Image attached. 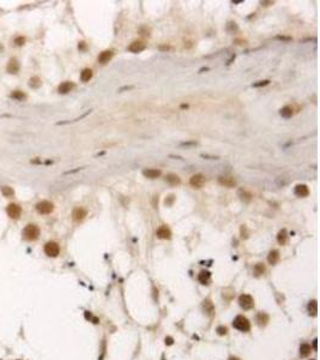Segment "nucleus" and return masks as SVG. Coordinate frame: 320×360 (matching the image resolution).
<instances>
[{"instance_id": "f257e3e1", "label": "nucleus", "mask_w": 320, "mask_h": 360, "mask_svg": "<svg viewBox=\"0 0 320 360\" xmlns=\"http://www.w3.org/2000/svg\"><path fill=\"white\" fill-rule=\"evenodd\" d=\"M40 237V228L36 224H28L23 229V238L29 241H34Z\"/></svg>"}, {"instance_id": "f03ea898", "label": "nucleus", "mask_w": 320, "mask_h": 360, "mask_svg": "<svg viewBox=\"0 0 320 360\" xmlns=\"http://www.w3.org/2000/svg\"><path fill=\"white\" fill-rule=\"evenodd\" d=\"M233 325H234L235 329H238L240 331H248L249 328H251V324H249L248 320L246 317H244V316H238L233 322Z\"/></svg>"}, {"instance_id": "7ed1b4c3", "label": "nucleus", "mask_w": 320, "mask_h": 360, "mask_svg": "<svg viewBox=\"0 0 320 360\" xmlns=\"http://www.w3.org/2000/svg\"><path fill=\"white\" fill-rule=\"evenodd\" d=\"M45 253L49 257H56L60 253V246L55 241H48L45 245Z\"/></svg>"}, {"instance_id": "20e7f679", "label": "nucleus", "mask_w": 320, "mask_h": 360, "mask_svg": "<svg viewBox=\"0 0 320 360\" xmlns=\"http://www.w3.org/2000/svg\"><path fill=\"white\" fill-rule=\"evenodd\" d=\"M54 209V205L53 203L48 202V201H42L40 203L36 204V210L39 211L40 214L42 215H47V214H50Z\"/></svg>"}, {"instance_id": "39448f33", "label": "nucleus", "mask_w": 320, "mask_h": 360, "mask_svg": "<svg viewBox=\"0 0 320 360\" xmlns=\"http://www.w3.org/2000/svg\"><path fill=\"white\" fill-rule=\"evenodd\" d=\"M6 211H7V215L11 218H13V220L19 218L22 215V208L18 204H14V203L8 204L6 208Z\"/></svg>"}, {"instance_id": "423d86ee", "label": "nucleus", "mask_w": 320, "mask_h": 360, "mask_svg": "<svg viewBox=\"0 0 320 360\" xmlns=\"http://www.w3.org/2000/svg\"><path fill=\"white\" fill-rule=\"evenodd\" d=\"M239 303H240V306L242 309H245V310H249V309H252L254 306V300L248 294H242L240 297V299H239Z\"/></svg>"}, {"instance_id": "0eeeda50", "label": "nucleus", "mask_w": 320, "mask_h": 360, "mask_svg": "<svg viewBox=\"0 0 320 360\" xmlns=\"http://www.w3.org/2000/svg\"><path fill=\"white\" fill-rule=\"evenodd\" d=\"M190 184L194 189H202L205 184V177L203 174H194L190 179Z\"/></svg>"}, {"instance_id": "6e6552de", "label": "nucleus", "mask_w": 320, "mask_h": 360, "mask_svg": "<svg viewBox=\"0 0 320 360\" xmlns=\"http://www.w3.org/2000/svg\"><path fill=\"white\" fill-rule=\"evenodd\" d=\"M19 68H21V65H19V61L17 60L16 58H12V59H10V61H8V64H7V72L8 73H12V75H16L18 71H19Z\"/></svg>"}, {"instance_id": "1a4fd4ad", "label": "nucleus", "mask_w": 320, "mask_h": 360, "mask_svg": "<svg viewBox=\"0 0 320 360\" xmlns=\"http://www.w3.org/2000/svg\"><path fill=\"white\" fill-rule=\"evenodd\" d=\"M218 183L221 185H223L225 187H234L236 186V180L233 177H219L218 178Z\"/></svg>"}, {"instance_id": "9d476101", "label": "nucleus", "mask_w": 320, "mask_h": 360, "mask_svg": "<svg viewBox=\"0 0 320 360\" xmlns=\"http://www.w3.org/2000/svg\"><path fill=\"white\" fill-rule=\"evenodd\" d=\"M145 49V43L142 41H134L129 46V51L132 53H139Z\"/></svg>"}, {"instance_id": "9b49d317", "label": "nucleus", "mask_w": 320, "mask_h": 360, "mask_svg": "<svg viewBox=\"0 0 320 360\" xmlns=\"http://www.w3.org/2000/svg\"><path fill=\"white\" fill-rule=\"evenodd\" d=\"M87 214H88V211L85 210L84 208H76L75 210H73V212H72V216H73V220H75V221L79 222V221H82V220L85 218Z\"/></svg>"}, {"instance_id": "f8f14e48", "label": "nucleus", "mask_w": 320, "mask_h": 360, "mask_svg": "<svg viewBox=\"0 0 320 360\" xmlns=\"http://www.w3.org/2000/svg\"><path fill=\"white\" fill-rule=\"evenodd\" d=\"M156 234H157V237L161 239H169L171 235V232L167 226H161V227L157 229Z\"/></svg>"}, {"instance_id": "ddd939ff", "label": "nucleus", "mask_w": 320, "mask_h": 360, "mask_svg": "<svg viewBox=\"0 0 320 360\" xmlns=\"http://www.w3.org/2000/svg\"><path fill=\"white\" fill-rule=\"evenodd\" d=\"M295 195L297 196V197H307L308 195H309V189L307 187L306 185H303V184H301V185H297L296 187H295Z\"/></svg>"}, {"instance_id": "4468645a", "label": "nucleus", "mask_w": 320, "mask_h": 360, "mask_svg": "<svg viewBox=\"0 0 320 360\" xmlns=\"http://www.w3.org/2000/svg\"><path fill=\"white\" fill-rule=\"evenodd\" d=\"M73 88H75V84L72 82H62L61 84L59 85V88H58V91L60 94H67Z\"/></svg>"}, {"instance_id": "2eb2a0df", "label": "nucleus", "mask_w": 320, "mask_h": 360, "mask_svg": "<svg viewBox=\"0 0 320 360\" xmlns=\"http://www.w3.org/2000/svg\"><path fill=\"white\" fill-rule=\"evenodd\" d=\"M112 58H113V52H112V51H103L102 53H100L97 60H98V62H101V64H106V62H108Z\"/></svg>"}, {"instance_id": "dca6fc26", "label": "nucleus", "mask_w": 320, "mask_h": 360, "mask_svg": "<svg viewBox=\"0 0 320 360\" xmlns=\"http://www.w3.org/2000/svg\"><path fill=\"white\" fill-rule=\"evenodd\" d=\"M143 175L149 179H156L161 175V170L160 169H154V168H148V169L143 170Z\"/></svg>"}, {"instance_id": "f3484780", "label": "nucleus", "mask_w": 320, "mask_h": 360, "mask_svg": "<svg viewBox=\"0 0 320 360\" xmlns=\"http://www.w3.org/2000/svg\"><path fill=\"white\" fill-rule=\"evenodd\" d=\"M165 181L169 184V185H171V186H176V185H179V184L181 183V179L177 177L176 174H168V175L165 177Z\"/></svg>"}, {"instance_id": "a211bd4d", "label": "nucleus", "mask_w": 320, "mask_h": 360, "mask_svg": "<svg viewBox=\"0 0 320 360\" xmlns=\"http://www.w3.org/2000/svg\"><path fill=\"white\" fill-rule=\"evenodd\" d=\"M10 97L13 99V100H17V101H23V100L27 99V94L24 91H22V90H14V91L11 93Z\"/></svg>"}, {"instance_id": "6ab92c4d", "label": "nucleus", "mask_w": 320, "mask_h": 360, "mask_svg": "<svg viewBox=\"0 0 320 360\" xmlns=\"http://www.w3.org/2000/svg\"><path fill=\"white\" fill-rule=\"evenodd\" d=\"M279 258H281V256H279V252L277 250L271 251L269 253V256H267V261H269L270 264H276L279 261Z\"/></svg>"}, {"instance_id": "aec40b11", "label": "nucleus", "mask_w": 320, "mask_h": 360, "mask_svg": "<svg viewBox=\"0 0 320 360\" xmlns=\"http://www.w3.org/2000/svg\"><path fill=\"white\" fill-rule=\"evenodd\" d=\"M210 277H211V275H210L209 271H202L199 274V276H198V280H199V282L202 285H209Z\"/></svg>"}, {"instance_id": "412c9836", "label": "nucleus", "mask_w": 320, "mask_h": 360, "mask_svg": "<svg viewBox=\"0 0 320 360\" xmlns=\"http://www.w3.org/2000/svg\"><path fill=\"white\" fill-rule=\"evenodd\" d=\"M279 114H281V116H283V118H286V119H289V118L293 116L294 110L290 106H286V107H283V108L279 110Z\"/></svg>"}, {"instance_id": "4be33fe9", "label": "nucleus", "mask_w": 320, "mask_h": 360, "mask_svg": "<svg viewBox=\"0 0 320 360\" xmlns=\"http://www.w3.org/2000/svg\"><path fill=\"white\" fill-rule=\"evenodd\" d=\"M311 351H312V347L309 346L308 343H302L300 346V355L301 357H307L311 354Z\"/></svg>"}, {"instance_id": "5701e85b", "label": "nucleus", "mask_w": 320, "mask_h": 360, "mask_svg": "<svg viewBox=\"0 0 320 360\" xmlns=\"http://www.w3.org/2000/svg\"><path fill=\"white\" fill-rule=\"evenodd\" d=\"M92 77V71L90 68H84L82 72H81V79L83 82H88L91 79Z\"/></svg>"}, {"instance_id": "b1692460", "label": "nucleus", "mask_w": 320, "mask_h": 360, "mask_svg": "<svg viewBox=\"0 0 320 360\" xmlns=\"http://www.w3.org/2000/svg\"><path fill=\"white\" fill-rule=\"evenodd\" d=\"M239 196H240V198H241L244 202H249L253 197L252 193H249L248 191H246V190H239Z\"/></svg>"}, {"instance_id": "393cba45", "label": "nucleus", "mask_w": 320, "mask_h": 360, "mask_svg": "<svg viewBox=\"0 0 320 360\" xmlns=\"http://www.w3.org/2000/svg\"><path fill=\"white\" fill-rule=\"evenodd\" d=\"M41 84H42V82L39 77H33V78H30V81H29V87L33 89L40 88Z\"/></svg>"}, {"instance_id": "a878e982", "label": "nucleus", "mask_w": 320, "mask_h": 360, "mask_svg": "<svg viewBox=\"0 0 320 360\" xmlns=\"http://www.w3.org/2000/svg\"><path fill=\"white\" fill-rule=\"evenodd\" d=\"M286 239H288V234H286V229H282V231H279L278 235H277V240H278L279 244L284 245L286 243Z\"/></svg>"}, {"instance_id": "bb28decb", "label": "nucleus", "mask_w": 320, "mask_h": 360, "mask_svg": "<svg viewBox=\"0 0 320 360\" xmlns=\"http://www.w3.org/2000/svg\"><path fill=\"white\" fill-rule=\"evenodd\" d=\"M308 311H309V313H311L312 316H315V314H317V312H318V304H317L315 300L309 301V304H308Z\"/></svg>"}, {"instance_id": "cd10ccee", "label": "nucleus", "mask_w": 320, "mask_h": 360, "mask_svg": "<svg viewBox=\"0 0 320 360\" xmlns=\"http://www.w3.org/2000/svg\"><path fill=\"white\" fill-rule=\"evenodd\" d=\"M204 309H205V312L207 313L209 316H212L213 312H215V309H213V306H212L211 301H209V300L204 301Z\"/></svg>"}, {"instance_id": "c85d7f7f", "label": "nucleus", "mask_w": 320, "mask_h": 360, "mask_svg": "<svg viewBox=\"0 0 320 360\" xmlns=\"http://www.w3.org/2000/svg\"><path fill=\"white\" fill-rule=\"evenodd\" d=\"M1 193H3L5 197H13L14 191L13 189L10 187V186H4V187L1 189Z\"/></svg>"}, {"instance_id": "c756f323", "label": "nucleus", "mask_w": 320, "mask_h": 360, "mask_svg": "<svg viewBox=\"0 0 320 360\" xmlns=\"http://www.w3.org/2000/svg\"><path fill=\"white\" fill-rule=\"evenodd\" d=\"M267 320H269V317H267V314L264 312H260L258 314V322L260 325H265L266 323H267Z\"/></svg>"}, {"instance_id": "7c9ffc66", "label": "nucleus", "mask_w": 320, "mask_h": 360, "mask_svg": "<svg viewBox=\"0 0 320 360\" xmlns=\"http://www.w3.org/2000/svg\"><path fill=\"white\" fill-rule=\"evenodd\" d=\"M264 271H265V266L261 264V263L255 264V266H254V274H255L257 276H260L261 274H264Z\"/></svg>"}, {"instance_id": "2f4dec72", "label": "nucleus", "mask_w": 320, "mask_h": 360, "mask_svg": "<svg viewBox=\"0 0 320 360\" xmlns=\"http://www.w3.org/2000/svg\"><path fill=\"white\" fill-rule=\"evenodd\" d=\"M25 43V37L24 36H18L14 39V45L16 46H23Z\"/></svg>"}, {"instance_id": "473e14b6", "label": "nucleus", "mask_w": 320, "mask_h": 360, "mask_svg": "<svg viewBox=\"0 0 320 360\" xmlns=\"http://www.w3.org/2000/svg\"><path fill=\"white\" fill-rule=\"evenodd\" d=\"M267 84H270V81H269V79H265V81H260L258 82V83H254L253 87H254V88H260V87H265Z\"/></svg>"}, {"instance_id": "72a5a7b5", "label": "nucleus", "mask_w": 320, "mask_h": 360, "mask_svg": "<svg viewBox=\"0 0 320 360\" xmlns=\"http://www.w3.org/2000/svg\"><path fill=\"white\" fill-rule=\"evenodd\" d=\"M180 145L181 147H194V145H197V142H182L180 143Z\"/></svg>"}, {"instance_id": "f704fd0d", "label": "nucleus", "mask_w": 320, "mask_h": 360, "mask_svg": "<svg viewBox=\"0 0 320 360\" xmlns=\"http://www.w3.org/2000/svg\"><path fill=\"white\" fill-rule=\"evenodd\" d=\"M227 328H223V326H218L217 328V333L219 334V335H225L227 334Z\"/></svg>"}, {"instance_id": "c9c22d12", "label": "nucleus", "mask_w": 320, "mask_h": 360, "mask_svg": "<svg viewBox=\"0 0 320 360\" xmlns=\"http://www.w3.org/2000/svg\"><path fill=\"white\" fill-rule=\"evenodd\" d=\"M278 40H283V41H290L291 37H286V36H277Z\"/></svg>"}, {"instance_id": "e433bc0d", "label": "nucleus", "mask_w": 320, "mask_h": 360, "mask_svg": "<svg viewBox=\"0 0 320 360\" xmlns=\"http://www.w3.org/2000/svg\"><path fill=\"white\" fill-rule=\"evenodd\" d=\"M202 157H207L210 160H217L218 159V156H209V155H204V154H202Z\"/></svg>"}, {"instance_id": "4c0bfd02", "label": "nucleus", "mask_w": 320, "mask_h": 360, "mask_svg": "<svg viewBox=\"0 0 320 360\" xmlns=\"http://www.w3.org/2000/svg\"><path fill=\"white\" fill-rule=\"evenodd\" d=\"M79 49H87L85 42H81V43H79Z\"/></svg>"}, {"instance_id": "58836bf2", "label": "nucleus", "mask_w": 320, "mask_h": 360, "mask_svg": "<svg viewBox=\"0 0 320 360\" xmlns=\"http://www.w3.org/2000/svg\"><path fill=\"white\" fill-rule=\"evenodd\" d=\"M160 49H163V51H168V49H170V47H169V46H161V47H160Z\"/></svg>"}, {"instance_id": "ea45409f", "label": "nucleus", "mask_w": 320, "mask_h": 360, "mask_svg": "<svg viewBox=\"0 0 320 360\" xmlns=\"http://www.w3.org/2000/svg\"><path fill=\"white\" fill-rule=\"evenodd\" d=\"M229 360H240V359H239V358H236V357H232V358H230Z\"/></svg>"}]
</instances>
